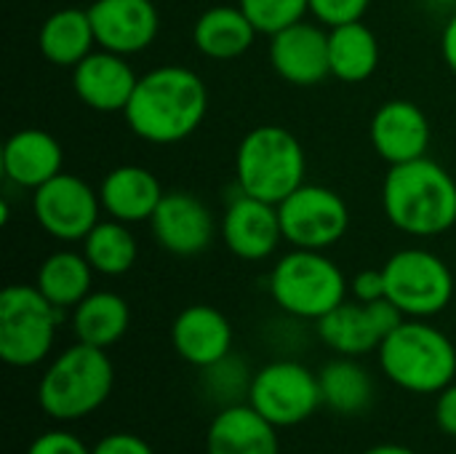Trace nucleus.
Here are the masks:
<instances>
[{"instance_id":"nucleus-28","label":"nucleus","mask_w":456,"mask_h":454,"mask_svg":"<svg viewBox=\"0 0 456 454\" xmlns=\"http://www.w3.org/2000/svg\"><path fill=\"white\" fill-rule=\"evenodd\" d=\"M321 396L323 407H329L337 415H361L374 401V380L363 364L353 356H337L331 359L321 372Z\"/></svg>"},{"instance_id":"nucleus-34","label":"nucleus","mask_w":456,"mask_h":454,"mask_svg":"<svg viewBox=\"0 0 456 454\" xmlns=\"http://www.w3.org/2000/svg\"><path fill=\"white\" fill-rule=\"evenodd\" d=\"M91 454H155L150 442H144L142 436L136 433H126V431H118V433H107L102 436L94 447Z\"/></svg>"},{"instance_id":"nucleus-2","label":"nucleus","mask_w":456,"mask_h":454,"mask_svg":"<svg viewBox=\"0 0 456 454\" xmlns=\"http://www.w3.org/2000/svg\"><path fill=\"white\" fill-rule=\"evenodd\" d=\"M382 209L403 235H444L456 225V179L430 155L390 166L382 182Z\"/></svg>"},{"instance_id":"nucleus-6","label":"nucleus","mask_w":456,"mask_h":454,"mask_svg":"<svg viewBox=\"0 0 456 454\" xmlns=\"http://www.w3.org/2000/svg\"><path fill=\"white\" fill-rule=\"evenodd\" d=\"M270 297L291 318L321 321L350 294V281L342 268L313 249H291L270 273Z\"/></svg>"},{"instance_id":"nucleus-32","label":"nucleus","mask_w":456,"mask_h":454,"mask_svg":"<svg viewBox=\"0 0 456 454\" xmlns=\"http://www.w3.org/2000/svg\"><path fill=\"white\" fill-rule=\"evenodd\" d=\"M307 3H310L313 19L318 24H323L326 29L350 24V21H361L371 5V0H307Z\"/></svg>"},{"instance_id":"nucleus-3","label":"nucleus","mask_w":456,"mask_h":454,"mask_svg":"<svg viewBox=\"0 0 456 454\" xmlns=\"http://www.w3.org/2000/svg\"><path fill=\"white\" fill-rule=\"evenodd\" d=\"M385 377L401 391L430 396L456 383L454 340L430 318H403L377 351Z\"/></svg>"},{"instance_id":"nucleus-17","label":"nucleus","mask_w":456,"mask_h":454,"mask_svg":"<svg viewBox=\"0 0 456 454\" xmlns=\"http://www.w3.org/2000/svg\"><path fill=\"white\" fill-rule=\"evenodd\" d=\"M369 136L374 153L390 166L425 158L433 142L425 110L409 99H390L379 104L371 118Z\"/></svg>"},{"instance_id":"nucleus-31","label":"nucleus","mask_w":456,"mask_h":454,"mask_svg":"<svg viewBox=\"0 0 456 454\" xmlns=\"http://www.w3.org/2000/svg\"><path fill=\"white\" fill-rule=\"evenodd\" d=\"M238 5L254 21L259 35H275L310 13L307 0H238Z\"/></svg>"},{"instance_id":"nucleus-14","label":"nucleus","mask_w":456,"mask_h":454,"mask_svg":"<svg viewBox=\"0 0 456 454\" xmlns=\"http://www.w3.org/2000/svg\"><path fill=\"white\" fill-rule=\"evenodd\" d=\"M270 67L275 75L297 88H310L331 75L329 29L307 19L270 35Z\"/></svg>"},{"instance_id":"nucleus-38","label":"nucleus","mask_w":456,"mask_h":454,"mask_svg":"<svg viewBox=\"0 0 456 454\" xmlns=\"http://www.w3.org/2000/svg\"><path fill=\"white\" fill-rule=\"evenodd\" d=\"M363 454H419V452H414L411 447H403V444H393V442H387V444L369 447Z\"/></svg>"},{"instance_id":"nucleus-24","label":"nucleus","mask_w":456,"mask_h":454,"mask_svg":"<svg viewBox=\"0 0 456 454\" xmlns=\"http://www.w3.org/2000/svg\"><path fill=\"white\" fill-rule=\"evenodd\" d=\"M37 48L45 62L56 67H75L91 51H96V35L88 16V8L67 5L53 11L37 32Z\"/></svg>"},{"instance_id":"nucleus-27","label":"nucleus","mask_w":456,"mask_h":454,"mask_svg":"<svg viewBox=\"0 0 456 454\" xmlns=\"http://www.w3.org/2000/svg\"><path fill=\"white\" fill-rule=\"evenodd\" d=\"M94 273L96 270L91 268L83 252L59 249L40 262L35 273V286L59 310H72L94 292Z\"/></svg>"},{"instance_id":"nucleus-7","label":"nucleus","mask_w":456,"mask_h":454,"mask_svg":"<svg viewBox=\"0 0 456 454\" xmlns=\"http://www.w3.org/2000/svg\"><path fill=\"white\" fill-rule=\"evenodd\" d=\"M64 321L59 310L35 284H11L0 294V359L13 369L43 364L56 343Z\"/></svg>"},{"instance_id":"nucleus-25","label":"nucleus","mask_w":456,"mask_h":454,"mask_svg":"<svg viewBox=\"0 0 456 454\" xmlns=\"http://www.w3.org/2000/svg\"><path fill=\"white\" fill-rule=\"evenodd\" d=\"M379 59H382L379 37L369 24H363V19L329 29L331 78L342 83H363L377 72Z\"/></svg>"},{"instance_id":"nucleus-13","label":"nucleus","mask_w":456,"mask_h":454,"mask_svg":"<svg viewBox=\"0 0 456 454\" xmlns=\"http://www.w3.org/2000/svg\"><path fill=\"white\" fill-rule=\"evenodd\" d=\"M150 227L155 244L174 257H198L216 235L211 209L187 190L166 193L150 219Z\"/></svg>"},{"instance_id":"nucleus-20","label":"nucleus","mask_w":456,"mask_h":454,"mask_svg":"<svg viewBox=\"0 0 456 454\" xmlns=\"http://www.w3.org/2000/svg\"><path fill=\"white\" fill-rule=\"evenodd\" d=\"M163 195L166 190L160 179L150 169L136 166V163L115 166L112 171L104 174L99 185L102 211L126 225L150 222Z\"/></svg>"},{"instance_id":"nucleus-8","label":"nucleus","mask_w":456,"mask_h":454,"mask_svg":"<svg viewBox=\"0 0 456 454\" xmlns=\"http://www.w3.org/2000/svg\"><path fill=\"white\" fill-rule=\"evenodd\" d=\"M387 300L406 318H436L454 300V273L446 260L422 246H406L382 265Z\"/></svg>"},{"instance_id":"nucleus-22","label":"nucleus","mask_w":456,"mask_h":454,"mask_svg":"<svg viewBox=\"0 0 456 454\" xmlns=\"http://www.w3.org/2000/svg\"><path fill=\"white\" fill-rule=\"evenodd\" d=\"M206 454H281L278 428L248 401L222 407L206 431Z\"/></svg>"},{"instance_id":"nucleus-26","label":"nucleus","mask_w":456,"mask_h":454,"mask_svg":"<svg viewBox=\"0 0 456 454\" xmlns=\"http://www.w3.org/2000/svg\"><path fill=\"white\" fill-rule=\"evenodd\" d=\"M131 308L118 292H91L72 308V334L77 343L110 351L126 337Z\"/></svg>"},{"instance_id":"nucleus-35","label":"nucleus","mask_w":456,"mask_h":454,"mask_svg":"<svg viewBox=\"0 0 456 454\" xmlns=\"http://www.w3.org/2000/svg\"><path fill=\"white\" fill-rule=\"evenodd\" d=\"M350 294L358 302H379L387 300V286H385V273L379 270H361L350 278Z\"/></svg>"},{"instance_id":"nucleus-5","label":"nucleus","mask_w":456,"mask_h":454,"mask_svg":"<svg viewBox=\"0 0 456 454\" xmlns=\"http://www.w3.org/2000/svg\"><path fill=\"white\" fill-rule=\"evenodd\" d=\"M307 155L294 131L265 123L251 128L235 150V185L240 193L281 203L305 185Z\"/></svg>"},{"instance_id":"nucleus-37","label":"nucleus","mask_w":456,"mask_h":454,"mask_svg":"<svg viewBox=\"0 0 456 454\" xmlns=\"http://www.w3.org/2000/svg\"><path fill=\"white\" fill-rule=\"evenodd\" d=\"M441 54H444L446 67L456 75V13L446 21L444 32H441Z\"/></svg>"},{"instance_id":"nucleus-29","label":"nucleus","mask_w":456,"mask_h":454,"mask_svg":"<svg viewBox=\"0 0 456 454\" xmlns=\"http://www.w3.org/2000/svg\"><path fill=\"white\" fill-rule=\"evenodd\" d=\"M83 254L99 276L118 278L136 265L139 244L131 233V225L107 217L99 219L94 230L83 238Z\"/></svg>"},{"instance_id":"nucleus-18","label":"nucleus","mask_w":456,"mask_h":454,"mask_svg":"<svg viewBox=\"0 0 456 454\" xmlns=\"http://www.w3.org/2000/svg\"><path fill=\"white\" fill-rule=\"evenodd\" d=\"M139 75L128 56L96 48L72 67V91L94 112H123L134 96Z\"/></svg>"},{"instance_id":"nucleus-39","label":"nucleus","mask_w":456,"mask_h":454,"mask_svg":"<svg viewBox=\"0 0 456 454\" xmlns=\"http://www.w3.org/2000/svg\"><path fill=\"white\" fill-rule=\"evenodd\" d=\"M430 3H436V5H446V3H454V0H430Z\"/></svg>"},{"instance_id":"nucleus-33","label":"nucleus","mask_w":456,"mask_h":454,"mask_svg":"<svg viewBox=\"0 0 456 454\" xmlns=\"http://www.w3.org/2000/svg\"><path fill=\"white\" fill-rule=\"evenodd\" d=\"M27 454H91V447H86L80 436L64 428H53L35 436L32 444L27 447Z\"/></svg>"},{"instance_id":"nucleus-23","label":"nucleus","mask_w":456,"mask_h":454,"mask_svg":"<svg viewBox=\"0 0 456 454\" xmlns=\"http://www.w3.org/2000/svg\"><path fill=\"white\" fill-rule=\"evenodd\" d=\"M256 35L259 29L254 27V21L246 16L240 5L206 8L192 24L195 48L214 62H230L243 56L254 45Z\"/></svg>"},{"instance_id":"nucleus-11","label":"nucleus","mask_w":456,"mask_h":454,"mask_svg":"<svg viewBox=\"0 0 456 454\" xmlns=\"http://www.w3.org/2000/svg\"><path fill=\"white\" fill-rule=\"evenodd\" d=\"M102 214L99 190L77 174L61 171L32 190V217L37 227L59 244H83Z\"/></svg>"},{"instance_id":"nucleus-9","label":"nucleus","mask_w":456,"mask_h":454,"mask_svg":"<svg viewBox=\"0 0 456 454\" xmlns=\"http://www.w3.org/2000/svg\"><path fill=\"white\" fill-rule=\"evenodd\" d=\"M248 404L278 431L302 425L323 407L318 375L294 359L270 361L254 372Z\"/></svg>"},{"instance_id":"nucleus-16","label":"nucleus","mask_w":456,"mask_h":454,"mask_svg":"<svg viewBox=\"0 0 456 454\" xmlns=\"http://www.w3.org/2000/svg\"><path fill=\"white\" fill-rule=\"evenodd\" d=\"M88 16L96 45L120 56L147 51L160 32V13L152 0H94Z\"/></svg>"},{"instance_id":"nucleus-19","label":"nucleus","mask_w":456,"mask_h":454,"mask_svg":"<svg viewBox=\"0 0 456 454\" xmlns=\"http://www.w3.org/2000/svg\"><path fill=\"white\" fill-rule=\"evenodd\" d=\"M232 324L214 305H187L171 324V345L176 356L195 367L206 369L232 353Z\"/></svg>"},{"instance_id":"nucleus-30","label":"nucleus","mask_w":456,"mask_h":454,"mask_svg":"<svg viewBox=\"0 0 456 454\" xmlns=\"http://www.w3.org/2000/svg\"><path fill=\"white\" fill-rule=\"evenodd\" d=\"M200 372H203V393H206V399H211V401H216L222 407L248 401L254 375L248 372L243 359L230 353L222 361H216V364H211V367H206Z\"/></svg>"},{"instance_id":"nucleus-4","label":"nucleus","mask_w":456,"mask_h":454,"mask_svg":"<svg viewBox=\"0 0 456 454\" xmlns=\"http://www.w3.org/2000/svg\"><path fill=\"white\" fill-rule=\"evenodd\" d=\"M115 388V367L107 351L75 343L61 351L37 383V407L59 423H75L107 404Z\"/></svg>"},{"instance_id":"nucleus-36","label":"nucleus","mask_w":456,"mask_h":454,"mask_svg":"<svg viewBox=\"0 0 456 454\" xmlns=\"http://www.w3.org/2000/svg\"><path fill=\"white\" fill-rule=\"evenodd\" d=\"M436 425L441 433L456 439V383L444 388L436 399Z\"/></svg>"},{"instance_id":"nucleus-21","label":"nucleus","mask_w":456,"mask_h":454,"mask_svg":"<svg viewBox=\"0 0 456 454\" xmlns=\"http://www.w3.org/2000/svg\"><path fill=\"white\" fill-rule=\"evenodd\" d=\"M0 161L5 179L24 190H37L64 171V150L59 139L43 128L13 131L5 139Z\"/></svg>"},{"instance_id":"nucleus-15","label":"nucleus","mask_w":456,"mask_h":454,"mask_svg":"<svg viewBox=\"0 0 456 454\" xmlns=\"http://www.w3.org/2000/svg\"><path fill=\"white\" fill-rule=\"evenodd\" d=\"M219 235L227 252L243 262L270 260L283 241L278 206L238 190V195L227 203L222 214Z\"/></svg>"},{"instance_id":"nucleus-1","label":"nucleus","mask_w":456,"mask_h":454,"mask_svg":"<svg viewBox=\"0 0 456 454\" xmlns=\"http://www.w3.org/2000/svg\"><path fill=\"white\" fill-rule=\"evenodd\" d=\"M208 112L203 78L184 64H160L144 75L123 110L128 128L150 144H179L190 139Z\"/></svg>"},{"instance_id":"nucleus-10","label":"nucleus","mask_w":456,"mask_h":454,"mask_svg":"<svg viewBox=\"0 0 456 454\" xmlns=\"http://www.w3.org/2000/svg\"><path fill=\"white\" fill-rule=\"evenodd\" d=\"M283 241L291 249L326 252L350 230V209L345 198L326 187L305 182L278 203Z\"/></svg>"},{"instance_id":"nucleus-12","label":"nucleus","mask_w":456,"mask_h":454,"mask_svg":"<svg viewBox=\"0 0 456 454\" xmlns=\"http://www.w3.org/2000/svg\"><path fill=\"white\" fill-rule=\"evenodd\" d=\"M406 316L390 302H358L345 300L321 321H315L321 343L337 356H366L379 351L385 337L403 321Z\"/></svg>"}]
</instances>
